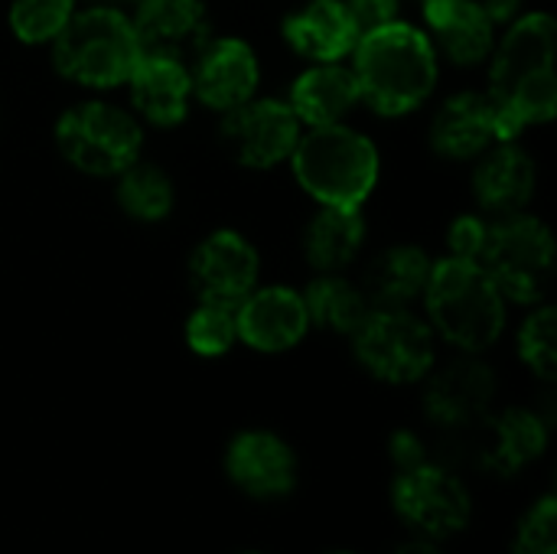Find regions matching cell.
I'll use <instances>...</instances> for the list:
<instances>
[{
	"label": "cell",
	"mask_w": 557,
	"mask_h": 554,
	"mask_svg": "<svg viewBox=\"0 0 557 554\" xmlns=\"http://www.w3.org/2000/svg\"><path fill=\"white\" fill-rule=\"evenodd\" d=\"M557 26L552 13L516 16L493 46L490 88L503 140H516L529 124H545L557 111Z\"/></svg>",
	"instance_id": "1"
},
{
	"label": "cell",
	"mask_w": 557,
	"mask_h": 554,
	"mask_svg": "<svg viewBox=\"0 0 557 554\" xmlns=\"http://www.w3.org/2000/svg\"><path fill=\"white\" fill-rule=\"evenodd\" d=\"M349 69L362 104L382 118H401L431 98L441 75V56L424 29L395 20L359 36Z\"/></svg>",
	"instance_id": "2"
},
{
	"label": "cell",
	"mask_w": 557,
	"mask_h": 554,
	"mask_svg": "<svg viewBox=\"0 0 557 554\" xmlns=\"http://www.w3.org/2000/svg\"><path fill=\"white\" fill-rule=\"evenodd\" d=\"M421 300L428 307V327L434 336L460 353L480 356L506 330V297L496 291L486 271L467 258L447 255L434 261Z\"/></svg>",
	"instance_id": "3"
},
{
	"label": "cell",
	"mask_w": 557,
	"mask_h": 554,
	"mask_svg": "<svg viewBox=\"0 0 557 554\" xmlns=\"http://www.w3.org/2000/svg\"><path fill=\"white\" fill-rule=\"evenodd\" d=\"M287 163L307 196L339 209H362L382 176L379 147L349 124L304 127Z\"/></svg>",
	"instance_id": "4"
},
{
	"label": "cell",
	"mask_w": 557,
	"mask_h": 554,
	"mask_svg": "<svg viewBox=\"0 0 557 554\" xmlns=\"http://www.w3.org/2000/svg\"><path fill=\"white\" fill-rule=\"evenodd\" d=\"M55 69L82 88H117L144 56L131 16L114 3L75 10L49 42Z\"/></svg>",
	"instance_id": "5"
},
{
	"label": "cell",
	"mask_w": 557,
	"mask_h": 554,
	"mask_svg": "<svg viewBox=\"0 0 557 554\" xmlns=\"http://www.w3.org/2000/svg\"><path fill=\"white\" fill-rule=\"evenodd\" d=\"M496 291L512 304H542L555 274V238L552 229L525 212L503 216L486 225L476 261Z\"/></svg>",
	"instance_id": "6"
},
{
	"label": "cell",
	"mask_w": 557,
	"mask_h": 554,
	"mask_svg": "<svg viewBox=\"0 0 557 554\" xmlns=\"http://www.w3.org/2000/svg\"><path fill=\"white\" fill-rule=\"evenodd\" d=\"M62 157L88 176H117L140 157V121L108 101H82L55 121Z\"/></svg>",
	"instance_id": "7"
},
{
	"label": "cell",
	"mask_w": 557,
	"mask_h": 554,
	"mask_svg": "<svg viewBox=\"0 0 557 554\" xmlns=\"http://www.w3.org/2000/svg\"><path fill=\"white\" fill-rule=\"evenodd\" d=\"M434 330L408 307H372L352 333L356 359L388 385H411L434 369Z\"/></svg>",
	"instance_id": "8"
},
{
	"label": "cell",
	"mask_w": 557,
	"mask_h": 554,
	"mask_svg": "<svg viewBox=\"0 0 557 554\" xmlns=\"http://www.w3.org/2000/svg\"><path fill=\"white\" fill-rule=\"evenodd\" d=\"M392 506L398 519L424 539L457 535L470 526L473 516V500L460 477L431 460L398 470L392 487Z\"/></svg>",
	"instance_id": "9"
},
{
	"label": "cell",
	"mask_w": 557,
	"mask_h": 554,
	"mask_svg": "<svg viewBox=\"0 0 557 554\" xmlns=\"http://www.w3.org/2000/svg\"><path fill=\"white\" fill-rule=\"evenodd\" d=\"M304 124L281 98H248L222 114V140L248 170H271L290 160Z\"/></svg>",
	"instance_id": "10"
},
{
	"label": "cell",
	"mask_w": 557,
	"mask_h": 554,
	"mask_svg": "<svg viewBox=\"0 0 557 554\" xmlns=\"http://www.w3.org/2000/svg\"><path fill=\"white\" fill-rule=\"evenodd\" d=\"M189 278L202 304H222L235 310L258 287V248L235 229H215L196 245L189 258Z\"/></svg>",
	"instance_id": "11"
},
{
	"label": "cell",
	"mask_w": 557,
	"mask_h": 554,
	"mask_svg": "<svg viewBox=\"0 0 557 554\" xmlns=\"http://www.w3.org/2000/svg\"><path fill=\"white\" fill-rule=\"evenodd\" d=\"M193 98L206 108L225 114L248 98H255L261 82V62L255 49L238 36H219L206 39L202 49L193 56L189 65Z\"/></svg>",
	"instance_id": "12"
},
{
	"label": "cell",
	"mask_w": 557,
	"mask_h": 554,
	"mask_svg": "<svg viewBox=\"0 0 557 554\" xmlns=\"http://www.w3.org/2000/svg\"><path fill=\"white\" fill-rule=\"evenodd\" d=\"M428 376L431 379L424 392V408L434 424L450 431H467L490 415L496 398V376L473 353H463L460 359Z\"/></svg>",
	"instance_id": "13"
},
{
	"label": "cell",
	"mask_w": 557,
	"mask_h": 554,
	"mask_svg": "<svg viewBox=\"0 0 557 554\" xmlns=\"http://www.w3.org/2000/svg\"><path fill=\"white\" fill-rule=\"evenodd\" d=\"M238 343L258 353H287L310 333V317L304 307V294L284 284L255 287L235 307Z\"/></svg>",
	"instance_id": "14"
},
{
	"label": "cell",
	"mask_w": 557,
	"mask_h": 554,
	"mask_svg": "<svg viewBox=\"0 0 557 554\" xmlns=\"http://www.w3.org/2000/svg\"><path fill=\"white\" fill-rule=\"evenodd\" d=\"M225 473L255 500H281L297 487V457L271 431H242L225 451Z\"/></svg>",
	"instance_id": "15"
},
{
	"label": "cell",
	"mask_w": 557,
	"mask_h": 554,
	"mask_svg": "<svg viewBox=\"0 0 557 554\" xmlns=\"http://www.w3.org/2000/svg\"><path fill=\"white\" fill-rule=\"evenodd\" d=\"M127 91L137 118H144L153 127H176L189 114L193 101V82H189V62L173 56H153L144 52L127 75Z\"/></svg>",
	"instance_id": "16"
},
{
	"label": "cell",
	"mask_w": 557,
	"mask_h": 554,
	"mask_svg": "<svg viewBox=\"0 0 557 554\" xmlns=\"http://www.w3.org/2000/svg\"><path fill=\"white\" fill-rule=\"evenodd\" d=\"M131 23L144 52L183 62L209 39V10L202 0H137Z\"/></svg>",
	"instance_id": "17"
},
{
	"label": "cell",
	"mask_w": 557,
	"mask_h": 554,
	"mask_svg": "<svg viewBox=\"0 0 557 554\" xmlns=\"http://www.w3.org/2000/svg\"><path fill=\"white\" fill-rule=\"evenodd\" d=\"M480 157L483 160L473 170L476 202L496 219L522 212L532 202L535 183H539L532 153L525 147H519L516 140H496Z\"/></svg>",
	"instance_id": "18"
},
{
	"label": "cell",
	"mask_w": 557,
	"mask_h": 554,
	"mask_svg": "<svg viewBox=\"0 0 557 554\" xmlns=\"http://www.w3.org/2000/svg\"><path fill=\"white\" fill-rule=\"evenodd\" d=\"M421 10L428 23L424 33L434 42L437 56L450 59L454 65H480L493 56L496 23L480 0H444Z\"/></svg>",
	"instance_id": "19"
},
{
	"label": "cell",
	"mask_w": 557,
	"mask_h": 554,
	"mask_svg": "<svg viewBox=\"0 0 557 554\" xmlns=\"http://www.w3.org/2000/svg\"><path fill=\"white\" fill-rule=\"evenodd\" d=\"M496 140L503 131L486 91L450 95L431 121V147L447 160H473Z\"/></svg>",
	"instance_id": "20"
},
{
	"label": "cell",
	"mask_w": 557,
	"mask_h": 554,
	"mask_svg": "<svg viewBox=\"0 0 557 554\" xmlns=\"http://www.w3.org/2000/svg\"><path fill=\"white\" fill-rule=\"evenodd\" d=\"M290 111L304 127L343 124L346 114L362 104L356 75L346 62H310L290 85Z\"/></svg>",
	"instance_id": "21"
},
{
	"label": "cell",
	"mask_w": 557,
	"mask_h": 554,
	"mask_svg": "<svg viewBox=\"0 0 557 554\" xmlns=\"http://www.w3.org/2000/svg\"><path fill=\"white\" fill-rule=\"evenodd\" d=\"M287 46L307 62H343L352 56L359 33L343 0H307L284 20Z\"/></svg>",
	"instance_id": "22"
},
{
	"label": "cell",
	"mask_w": 557,
	"mask_h": 554,
	"mask_svg": "<svg viewBox=\"0 0 557 554\" xmlns=\"http://www.w3.org/2000/svg\"><path fill=\"white\" fill-rule=\"evenodd\" d=\"M480 434V464L499 477H512L532 460H539L548 447V428L545 421L529 408H509L496 418H483Z\"/></svg>",
	"instance_id": "23"
},
{
	"label": "cell",
	"mask_w": 557,
	"mask_h": 554,
	"mask_svg": "<svg viewBox=\"0 0 557 554\" xmlns=\"http://www.w3.org/2000/svg\"><path fill=\"white\" fill-rule=\"evenodd\" d=\"M434 258L418 245H392L385 248L369 274H366V297L372 307H411L424 297V287L431 281Z\"/></svg>",
	"instance_id": "24"
},
{
	"label": "cell",
	"mask_w": 557,
	"mask_h": 554,
	"mask_svg": "<svg viewBox=\"0 0 557 554\" xmlns=\"http://www.w3.org/2000/svg\"><path fill=\"white\" fill-rule=\"evenodd\" d=\"M366 245V219L359 209L320 206V212L307 222L304 232V255L310 268L323 271H346Z\"/></svg>",
	"instance_id": "25"
},
{
	"label": "cell",
	"mask_w": 557,
	"mask_h": 554,
	"mask_svg": "<svg viewBox=\"0 0 557 554\" xmlns=\"http://www.w3.org/2000/svg\"><path fill=\"white\" fill-rule=\"evenodd\" d=\"M304 307H307L310 327L343 333V336H352L362 327V320L372 313V300L366 297V291L352 284L349 278H343V271L317 274L304 291Z\"/></svg>",
	"instance_id": "26"
},
{
	"label": "cell",
	"mask_w": 557,
	"mask_h": 554,
	"mask_svg": "<svg viewBox=\"0 0 557 554\" xmlns=\"http://www.w3.org/2000/svg\"><path fill=\"white\" fill-rule=\"evenodd\" d=\"M117 206L137 222H160L173 212V180L137 157L117 173Z\"/></svg>",
	"instance_id": "27"
},
{
	"label": "cell",
	"mask_w": 557,
	"mask_h": 554,
	"mask_svg": "<svg viewBox=\"0 0 557 554\" xmlns=\"http://www.w3.org/2000/svg\"><path fill=\"white\" fill-rule=\"evenodd\" d=\"M75 10L78 0H13L10 29L26 46H46L65 29Z\"/></svg>",
	"instance_id": "28"
},
{
	"label": "cell",
	"mask_w": 557,
	"mask_h": 554,
	"mask_svg": "<svg viewBox=\"0 0 557 554\" xmlns=\"http://www.w3.org/2000/svg\"><path fill=\"white\" fill-rule=\"evenodd\" d=\"M235 343H238L235 310L199 300V307L186 320V346L202 359H215V356H225Z\"/></svg>",
	"instance_id": "29"
},
{
	"label": "cell",
	"mask_w": 557,
	"mask_h": 554,
	"mask_svg": "<svg viewBox=\"0 0 557 554\" xmlns=\"http://www.w3.org/2000/svg\"><path fill=\"white\" fill-rule=\"evenodd\" d=\"M555 307L552 304H535V310L525 317L519 330V356L522 362L545 382L555 379L557 349H555Z\"/></svg>",
	"instance_id": "30"
},
{
	"label": "cell",
	"mask_w": 557,
	"mask_h": 554,
	"mask_svg": "<svg viewBox=\"0 0 557 554\" xmlns=\"http://www.w3.org/2000/svg\"><path fill=\"white\" fill-rule=\"evenodd\" d=\"M555 496L539 500L516 529L512 554H555Z\"/></svg>",
	"instance_id": "31"
},
{
	"label": "cell",
	"mask_w": 557,
	"mask_h": 554,
	"mask_svg": "<svg viewBox=\"0 0 557 554\" xmlns=\"http://www.w3.org/2000/svg\"><path fill=\"white\" fill-rule=\"evenodd\" d=\"M343 3H346V13L359 36L395 23L398 10H401V0H343Z\"/></svg>",
	"instance_id": "32"
},
{
	"label": "cell",
	"mask_w": 557,
	"mask_h": 554,
	"mask_svg": "<svg viewBox=\"0 0 557 554\" xmlns=\"http://www.w3.org/2000/svg\"><path fill=\"white\" fill-rule=\"evenodd\" d=\"M486 225H490V219H483V216H460L447 232V245H450L447 255L476 261V255L483 248V238H486Z\"/></svg>",
	"instance_id": "33"
},
{
	"label": "cell",
	"mask_w": 557,
	"mask_h": 554,
	"mask_svg": "<svg viewBox=\"0 0 557 554\" xmlns=\"http://www.w3.org/2000/svg\"><path fill=\"white\" fill-rule=\"evenodd\" d=\"M388 451H392V460H395L398 470H408V467H418V464L428 460V447H424V441L414 431H398L392 438Z\"/></svg>",
	"instance_id": "34"
},
{
	"label": "cell",
	"mask_w": 557,
	"mask_h": 554,
	"mask_svg": "<svg viewBox=\"0 0 557 554\" xmlns=\"http://www.w3.org/2000/svg\"><path fill=\"white\" fill-rule=\"evenodd\" d=\"M480 3H483V10L490 13V20H493L496 26H499V23L509 26V23L519 16V3H522V0H480Z\"/></svg>",
	"instance_id": "35"
},
{
	"label": "cell",
	"mask_w": 557,
	"mask_h": 554,
	"mask_svg": "<svg viewBox=\"0 0 557 554\" xmlns=\"http://www.w3.org/2000/svg\"><path fill=\"white\" fill-rule=\"evenodd\" d=\"M395 554H441V552L424 539V542H408V545H401Z\"/></svg>",
	"instance_id": "36"
},
{
	"label": "cell",
	"mask_w": 557,
	"mask_h": 554,
	"mask_svg": "<svg viewBox=\"0 0 557 554\" xmlns=\"http://www.w3.org/2000/svg\"><path fill=\"white\" fill-rule=\"evenodd\" d=\"M104 3H137V0H104Z\"/></svg>",
	"instance_id": "37"
},
{
	"label": "cell",
	"mask_w": 557,
	"mask_h": 554,
	"mask_svg": "<svg viewBox=\"0 0 557 554\" xmlns=\"http://www.w3.org/2000/svg\"><path fill=\"white\" fill-rule=\"evenodd\" d=\"M431 3H444V0H421V7H431Z\"/></svg>",
	"instance_id": "38"
},
{
	"label": "cell",
	"mask_w": 557,
	"mask_h": 554,
	"mask_svg": "<svg viewBox=\"0 0 557 554\" xmlns=\"http://www.w3.org/2000/svg\"><path fill=\"white\" fill-rule=\"evenodd\" d=\"M333 554H352V552H333Z\"/></svg>",
	"instance_id": "39"
}]
</instances>
